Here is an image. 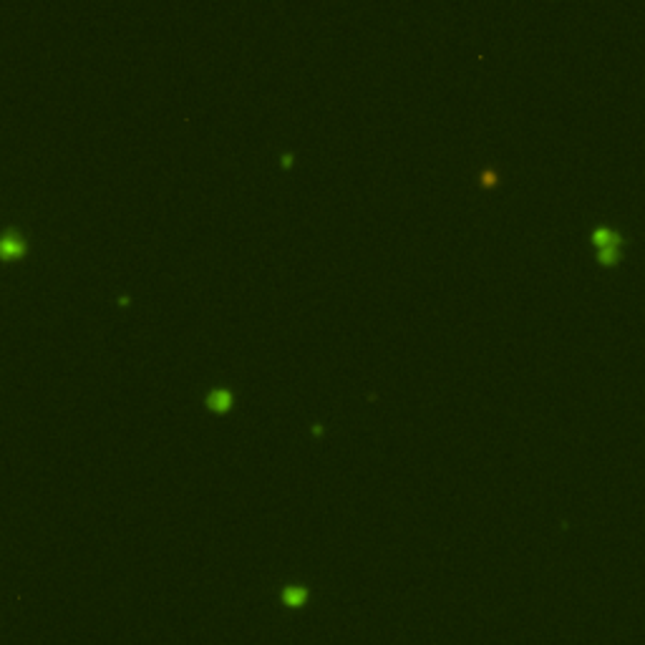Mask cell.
<instances>
[{
	"instance_id": "obj_1",
	"label": "cell",
	"mask_w": 645,
	"mask_h": 645,
	"mask_svg": "<svg viewBox=\"0 0 645 645\" xmlns=\"http://www.w3.org/2000/svg\"><path fill=\"white\" fill-rule=\"evenodd\" d=\"M590 242L595 245V250H602V247H613V245H625V237L618 232V230H613V227H595L593 232H590Z\"/></svg>"
},
{
	"instance_id": "obj_2",
	"label": "cell",
	"mask_w": 645,
	"mask_h": 645,
	"mask_svg": "<svg viewBox=\"0 0 645 645\" xmlns=\"http://www.w3.org/2000/svg\"><path fill=\"white\" fill-rule=\"evenodd\" d=\"M23 252H26V242H23V237L18 232L10 230V232H6L0 237V258H18Z\"/></svg>"
},
{
	"instance_id": "obj_3",
	"label": "cell",
	"mask_w": 645,
	"mask_h": 645,
	"mask_svg": "<svg viewBox=\"0 0 645 645\" xmlns=\"http://www.w3.org/2000/svg\"><path fill=\"white\" fill-rule=\"evenodd\" d=\"M620 260H623V247H620V245L602 247V250H598V262H600L602 267H618Z\"/></svg>"
},
{
	"instance_id": "obj_4",
	"label": "cell",
	"mask_w": 645,
	"mask_h": 645,
	"mask_svg": "<svg viewBox=\"0 0 645 645\" xmlns=\"http://www.w3.org/2000/svg\"><path fill=\"white\" fill-rule=\"evenodd\" d=\"M305 600H308V590H305V587H297V585L285 587V593H283V602H285V605L300 607Z\"/></svg>"
},
{
	"instance_id": "obj_5",
	"label": "cell",
	"mask_w": 645,
	"mask_h": 645,
	"mask_svg": "<svg viewBox=\"0 0 645 645\" xmlns=\"http://www.w3.org/2000/svg\"><path fill=\"white\" fill-rule=\"evenodd\" d=\"M232 403V396H230V391H214L212 396H209V406L212 408H227Z\"/></svg>"
},
{
	"instance_id": "obj_6",
	"label": "cell",
	"mask_w": 645,
	"mask_h": 645,
	"mask_svg": "<svg viewBox=\"0 0 645 645\" xmlns=\"http://www.w3.org/2000/svg\"><path fill=\"white\" fill-rule=\"evenodd\" d=\"M479 184H482L484 189H491L499 184V172H494V169H484L482 175H479Z\"/></svg>"
}]
</instances>
